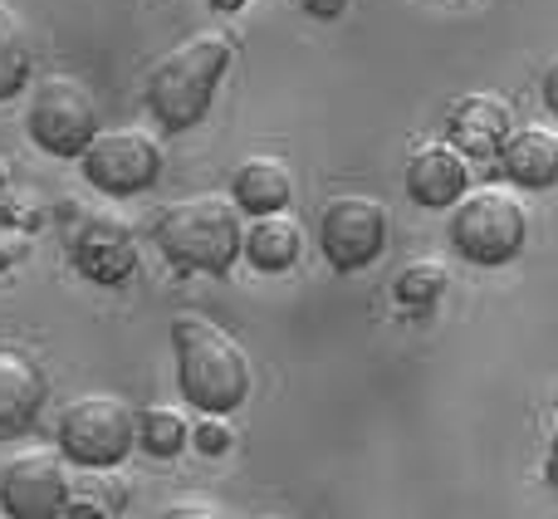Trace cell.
<instances>
[{
  "mask_svg": "<svg viewBox=\"0 0 558 519\" xmlns=\"http://www.w3.org/2000/svg\"><path fill=\"white\" fill-rule=\"evenodd\" d=\"M74 500L69 471L54 451H20L0 471V510L5 519H59V510Z\"/></svg>",
  "mask_w": 558,
  "mask_h": 519,
  "instance_id": "9",
  "label": "cell"
},
{
  "mask_svg": "<svg viewBox=\"0 0 558 519\" xmlns=\"http://www.w3.org/2000/svg\"><path fill=\"white\" fill-rule=\"evenodd\" d=\"M186 442H192V426H186V417L177 407H143L137 412V446L147 456L172 461V456L186 451Z\"/></svg>",
  "mask_w": 558,
  "mask_h": 519,
  "instance_id": "18",
  "label": "cell"
},
{
  "mask_svg": "<svg viewBox=\"0 0 558 519\" xmlns=\"http://www.w3.org/2000/svg\"><path fill=\"white\" fill-rule=\"evenodd\" d=\"M157 519H226L216 505H206V500H177V505H167Z\"/></svg>",
  "mask_w": 558,
  "mask_h": 519,
  "instance_id": "21",
  "label": "cell"
},
{
  "mask_svg": "<svg viewBox=\"0 0 558 519\" xmlns=\"http://www.w3.org/2000/svg\"><path fill=\"white\" fill-rule=\"evenodd\" d=\"M471 157L451 143H426L407 157V196L422 212H451L471 192Z\"/></svg>",
  "mask_w": 558,
  "mask_h": 519,
  "instance_id": "12",
  "label": "cell"
},
{
  "mask_svg": "<svg viewBox=\"0 0 558 519\" xmlns=\"http://www.w3.org/2000/svg\"><path fill=\"white\" fill-rule=\"evenodd\" d=\"M172 348H177V383L182 402L202 417H231L251 397V358L226 328H216L202 314L172 318Z\"/></svg>",
  "mask_w": 558,
  "mask_h": 519,
  "instance_id": "2",
  "label": "cell"
},
{
  "mask_svg": "<svg viewBox=\"0 0 558 519\" xmlns=\"http://www.w3.org/2000/svg\"><path fill=\"white\" fill-rule=\"evenodd\" d=\"M15 260H25V245H0V265H15Z\"/></svg>",
  "mask_w": 558,
  "mask_h": 519,
  "instance_id": "26",
  "label": "cell"
},
{
  "mask_svg": "<svg viewBox=\"0 0 558 519\" xmlns=\"http://www.w3.org/2000/svg\"><path fill=\"white\" fill-rule=\"evenodd\" d=\"M137 446V417L123 397L113 393H88L74 397L59 417V456L84 471H108L123 466Z\"/></svg>",
  "mask_w": 558,
  "mask_h": 519,
  "instance_id": "6",
  "label": "cell"
},
{
  "mask_svg": "<svg viewBox=\"0 0 558 519\" xmlns=\"http://www.w3.org/2000/svg\"><path fill=\"white\" fill-rule=\"evenodd\" d=\"M192 442H196V451H206V456H226L235 446V436H231V426H226V417H206L202 426H192Z\"/></svg>",
  "mask_w": 558,
  "mask_h": 519,
  "instance_id": "20",
  "label": "cell"
},
{
  "mask_svg": "<svg viewBox=\"0 0 558 519\" xmlns=\"http://www.w3.org/2000/svg\"><path fill=\"white\" fill-rule=\"evenodd\" d=\"M241 206L226 196H186L157 216V251L182 275H226L241 260Z\"/></svg>",
  "mask_w": 558,
  "mask_h": 519,
  "instance_id": "3",
  "label": "cell"
},
{
  "mask_svg": "<svg viewBox=\"0 0 558 519\" xmlns=\"http://www.w3.org/2000/svg\"><path fill=\"white\" fill-rule=\"evenodd\" d=\"M231 202L251 216L289 212V202H294V172H289V162L275 153L245 157V162L231 172Z\"/></svg>",
  "mask_w": 558,
  "mask_h": 519,
  "instance_id": "15",
  "label": "cell"
},
{
  "mask_svg": "<svg viewBox=\"0 0 558 519\" xmlns=\"http://www.w3.org/2000/svg\"><path fill=\"white\" fill-rule=\"evenodd\" d=\"M235 45L221 29H202V35L182 39L172 55H162L147 69V113L157 118L162 133H192L196 123H206L221 79L231 74Z\"/></svg>",
  "mask_w": 558,
  "mask_h": 519,
  "instance_id": "1",
  "label": "cell"
},
{
  "mask_svg": "<svg viewBox=\"0 0 558 519\" xmlns=\"http://www.w3.org/2000/svg\"><path fill=\"white\" fill-rule=\"evenodd\" d=\"M530 245V212L500 186L465 192L451 206V251L471 265H510Z\"/></svg>",
  "mask_w": 558,
  "mask_h": 519,
  "instance_id": "5",
  "label": "cell"
},
{
  "mask_svg": "<svg viewBox=\"0 0 558 519\" xmlns=\"http://www.w3.org/2000/svg\"><path fill=\"white\" fill-rule=\"evenodd\" d=\"M69 260H74V269L84 279H94V285H104V289H118L137 275V236L128 231L123 221L94 216V221H84L74 231Z\"/></svg>",
  "mask_w": 558,
  "mask_h": 519,
  "instance_id": "10",
  "label": "cell"
},
{
  "mask_svg": "<svg viewBox=\"0 0 558 519\" xmlns=\"http://www.w3.org/2000/svg\"><path fill=\"white\" fill-rule=\"evenodd\" d=\"M304 255V231H299L294 216L270 212V216H255L245 226V241H241V260H251L260 275H284V269L299 265Z\"/></svg>",
  "mask_w": 558,
  "mask_h": 519,
  "instance_id": "16",
  "label": "cell"
},
{
  "mask_svg": "<svg viewBox=\"0 0 558 519\" xmlns=\"http://www.w3.org/2000/svg\"><path fill=\"white\" fill-rule=\"evenodd\" d=\"M446 289H451V275H446L441 260H412V265L392 279V299L402 309H432Z\"/></svg>",
  "mask_w": 558,
  "mask_h": 519,
  "instance_id": "19",
  "label": "cell"
},
{
  "mask_svg": "<svg viewBox=\"0 0 558 519\" xmlns=\"http://www.w3.org/2000/svg\"><path fill=\"white\" fill-rule=\"evenodd\" d=\"M206 5H211V10H216V15H235V10H241V5H245V0H206Z\"/></svg>",
  "mask_w": 558,
  "mask_h": 519,
  "instance_id": "25",
  "label": "cell"
},
{
  "mask_svg": "<svg viewBox=\"0 0 558 519\" xmlns=\"http://www.w3.org/2000/svg\"><path fill=\"white\" fill-rule=\"evenodd\" d=\"M539 98H544V108L558 118V59L549 69H544V79H539Z\"/></svg>",
  "mask_w": 558,
  "mask_h": 519,
  "instance_id": "24",
  "label": "cell"
},
{
  "mask_svg": "<svg viewBox=\"0 0 558 519\" xmlns=\"http://www.w3.org/2000/svg\"><path fill=\"white\" fill-rule=\"evenodd\" d=\"M510 133H514L510 104L495 94H465L446 113V143L461 147L465 157H500Z\"/></svg>",
  "mask_w": 558,
  "mask_h": 519,
  "instance_id": "13",
  "label": "cell"
},
{
  "mask_svg": "<svg viewBox=\"0 0 558 519\" xmlns=\"http://www.w3.org/2000/svg\"><path fill=\"white\" fill-rule=\"evenodd\" d=\"M35 74V45H29V29L15 10L0 0V104L20 98L29 88Z\"/></svg>",
  "mask_w": 558,
  "mask_h": 519,
  "instance_id": "17",
  "label": "cell"
},
{
  "mask_svg": "<svg viewBox=\"0 0 558 519\" xmlns=\"http://www.w3.org/2000/svg\"><path fill=\"white\" fill-rule=\"evenodd\" d=\"M25 133L39 153L49 157H84L104 128H98V98L84 79L74 74H45L29 88Z\"/></svg>",
  "mask_w": 558,
  "mask_h": 519,
  "instance_id": "4",
  "label": "cell"
},
{
  "mask_svg": "<svg viewBox=\"0 0 558 519\" xmlns=\"http://www.w3.org/2000/svg\"><path fill=\"white\" fill-rule=\"evenodd\" d=\"M78 172L104 196H137L162 177V147L143 128H108L78 157Z\"/></svg>",
  "mask_w": 558,
  "mask_h": 519,
  "instance_id": "7",
  "label": "cell"
},
{
  "mask_svg": "<svg viewBox=\"0 0 558 519\" xmlns=\"http://www.w3.org/2000/svg\"><path fill=\"white\" fill-rule=\"evenodd\" d=\"M500 167L524 192H549V186H558V133L544 123L514 128L500 147Z\"/></svg>",
  "mask_w": 558,
  "mask_h": 519,
  "instance_id": "14",
  "label": "cell"
},
{
  "mask_svg": "<svg viewBox=\"0 0 558 519\" xmlns=\"http://www.w3.org/2000/svg\"><path fill=\"white\" fill-rule=\"evenodd\" d=\"M387 245V206L373 196H333L318 216V251L338 269V275H357L367 269Z\"/></svg>",
  "mask_w": 558,
  "mask_h": 519,
  "instance_id": "8",
  "label": "cell"
},
{
  "mask_svg": "<svg viewBox=\"0 0 558 519\" xmlns=\"http://www.w3.org/2000/svg\"><path fill=\"white\" fill-rule=\"evenodd\" d=\"M45 397H49V383H45V367L35 363V353L0 338V442L25 436L39 422Z\"/></svg>",
  "mask_w": 558,
  "mask_h": 519,
  "instance_id": "11",
  "label": "cell"
},
{
  "mask_svg": "<svg viewBox=\"0 0 558 519\" xmlns=\"http://www.w3.org/2000/svg\"><path fill=\"white\" fill-rule=\"evenodd\" d=\"M304 5V15H314V20H338L348 10V0H299Z\"/></svg>",
  "mask_w": 558,
  "mask_h": 519,
  "instance_id": "22",
  "label": "cell"
},
{
  "mask_svg": "<svg viewBox=\"0 0 558 519\" xmlns=\"http://www.w3.org/2000/svg\"><path fill=\"white\" fill-rule=\"evenodd\" d=\"M59 519H108V510L98 500H69L64 510H59Z\"/></svg>",
  "mask_w": 558,
  "mask_h": 519,
  "instance_id": "23",
  "label": "cell"
}]
</instances>
